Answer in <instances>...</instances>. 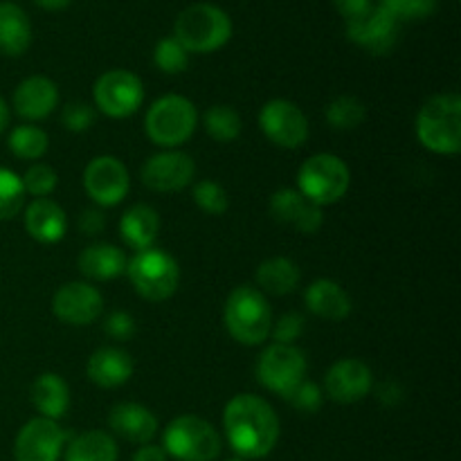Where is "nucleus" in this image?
I'll return each instance as SVG.
<instances>
[{
	"instance_id": "obj_47",
	"label": "nucleus",
	"mask_w": 461,
	"mask_h": 461,
	"mask_svg": "<svg viewBox=\"0 0 461 461\" xmlns=\"http://www.w3.org/2000/svg\"><path fill=\"white\" fill-rule=\"evenodd\" d=\"M228 461H243V459H228Z\"/></svg>"
},
{
	"instance_id": "obj_18",
	"label": "nucleus",
	"mask_w": 461,
	"mask_h": 461,
	"mask_svg": "<svg viewBox=\"0 0 461 461\" xmlns=\"http://www.w3.org/2000/svg\"><path fill=\"white\" fill-rule=\"evenodd\" d=\"M270 214L279 223L293 225L297 232L313 234L322 228V210L306 201L297 189H279L270 198Z\"/></svg>"
},
{
	"instance_id": "obj_41",
	"label": "nucleus",
	"mask_w": 461,
	"mask_h": 461,
	"mask_svg": "<svg viewBox=\"0 0 461 461\" xmlns=\"http://www.w3.org/2000/svg\"><path fill=\"white\" fill-rule=\"evenodd\" d=\"M104 329H106L108 336L115 338V340H126V338H131L135 333V322L129 313H124V311H115L113 315H108Z\"/></svg>"
},
{
	"instance_id": "obj_17",
	"label": "nucleus",
	"mask_w": 461,
	"mask_h": 461,
	"mask_svg": "<svg viewBox=\"0 0 461 461\" xmlns=\"http://www.w3.org/2000/svg\"><path fill=\"white\" fill-rule=\"evenodd\" d=\"M372 369L358 358H345L331 365L324 376V390L338 403L363 401L372 390Z\"/></svg>"
},
{
	"instance_id": "obj_1",
	"label": "nucleus",
	"mask_w": 461,
	"mask_h": 461,
	"mask_svg": "<svg viewBox=\"0 0 461 461\" xmlns=\"http://www.w3.org/2000/svg\"><path fill=\"white\" fill-rule=\"evenodd\" d=\"M223 428L228 444L243 459H261L279 441V419L270 403L252 394H239L225 405Z\"/></svg>"
},
{
	"instance_id": "obj_24",
	"label": "nucleus",
	"mask_w": 461,
	"mask_h": 461,
	"mask_svg": "<svg viewBox=\"0 0 461 461\" xmlns=\"http://www.w3.org/2000/svg\"><path fill=\"white\" fill-rule=\"evenodd\" d=\"M126 255L111 243H93L79 255V270L95 282H108L126 273Z\"/></svg>"
},
{
	"instance_id": "obj_12",
	"label": "nucleus",
	"mask_w": 461,
	"mask_h": 461,
	"mask_svg": "<svg viewBox=\"0 0 461 461\" xmlns=\"http://www.w3.org/2000/svg\"><path fill=\"white\" fill-rule=\"evenodd\" d=\"M84 187L97 205L113 207L124 201L129 194V171L124 162L113 156L93 158L84 171Z\"/></svg>"
},
{
	"instance_id": "obj_46",
	"label": "nucleus",
	"mask_w": 461,
	"mask_h": 461,
	"mask_svg": "<svg viewBox=\"0 0 461 461\" xmlns=\"http://www.w3.org/2000/svg\"><path fill=\"white\" fill-rule=\"evenodd\" d=\"M7 124H9V108L7 104H5V99L0 97V133L7 129Z\"/></svg>"
},
{
	"instance_id": "obj_2",
	"label": "nucleus",
	"mask_w": 461,
	"mask_h": 461,
	"mask_svg": "<svg viewBox=\"0 0 461 461\" xmlns=\"http://www.w3.org/2000/svg\"><path fill=\"white\" fill-rule=\"evenodd\" d=\"M174 36L187 52H214L232 39V18L219 5H189L176 18Z\"/></svg>"
},
{
	"instance_id": "obj_6",
	"label": "nucleus",
	"mask_w": 461,
	"mask_h": 461,
	"mask_svg": "<svg viewBox=\"0 0 461 461\" xmlns=\"http://www.w3.org/2000/svg\"><path fill=\"white\" fill-rule=\"evenodd\" d=\"M126 275L135 293L149 302L169 300L180 282L178 261L153 246L147 250H138L126 261Z\"/></svg>"
},
{
	"instance_id": "obj_28",
	"label": "nucleus",
	"mask_w": 461,
	"mask_h": 461,
	"mask_svg": "<svg viewBox=\"0 0 461 461\" xmlns=\"http://www.w3.org/2000/svg\"><path fill=\"white\" fill-rule=\"evenodd\" d=\"M300 284V268L286 257H273L257 268V286L270 295H288Z\"/></svg>"
},
{
	"instance_id": "obj_9",
	"label": "nucleus",
	"mask_w": 461,
	"mask_h": 461,
	"mask_svg": "<svg viewBox=\"0 0 461 461\" xmlns=\"http://www.w3.org/2000/svg\"><path fill=\"white\" fill-rule=\"evenodd\" d=\"M306 376V358L297 347L293 345H275L266 347L264 354L257 363V381L266 390L286 399Z\"/></svg>"
},
{
	"instance_id": "obj_11",
	"label": "nucleus",
	"mask_w": 461,
	"mask_h": 461,
	"mask_svg": "<svg viewBox=\"0 0 461 461\" xmlns=\"http://www.w3.org/2000/svg\"><path fill=\"white\" fill-rule=\"evenodd\" d=\"M259 126L266 138L282 149H297L309 138V120L297 104L270 99L259 113Z\"/></svg>"
},
{
	"instance_id": "obj_39",
	"label": "nucleus",
	"mask_w": 461,
	"mask_h": 461,
	"mask_svg": "<svg viewBox=\"0 0 461 461\" xmlns=\"http://www.w3.org/2000/svg\"><path fill=\"white\" fill-rule=\"evenodd\" d=\"M288 403L295 410H302V412H318L320 405H322V392H320L318 385L309 381H302L291 394L286 396Z\"/></svg>"
},
{
	"instance_id": "obj_25",
	"label": "nucleus",
	"mask_w": 461,
	"mask_h": 461,
	"mask_svg": "<svg viewBox=\"0 0 461 461\" xmlns=\"http://www.w3.org/2000/svg\"><path fill=\"white\" fill-rule=\"evenodd\" d=\"M32 43V23L14 3H0V54L21 57Z\"/></svg>"
},
{
	"instance_id": "obj_27",
	"label": "nucleus",
	"mask_w": 461,
	"mask_h": 461,
	"mask_svg": "<svg viewBox=\"0 0 461 461\" xmlns=\"http://www.w3.org/2000/svg\"><path fill=\"white\" fill-rule=\"evenodd\" d=\"M160 230V216L149 205H133L120 219V234L133 250H147L153 246Z\"/></svg>"
},
{
	"instance_id": "obj_8",
	"label": "nucleus",
	"mask_w": 461,
	"mask_h": 461,
	"mask_svg": "<svg viewBox=\"0 0 461 461\" xmlns=\"http://www.w3.org/2000/svg\"><path fill=\"white\" fill-rule=\"evenodd\" d=\"M162 439L165 453L178 461H214L223 448L216 428L192 414L174 419Z\"/></svg>"
},
{
	"instance_id": "obj_14",
	"label": "nucleus",
	"mask_w": 461,
	"mask_h": 461,
	"mask_svg": "<svg viewBox=\"0 0 461 461\" xmlns=\"http://www.w3.org/2000/svg\"><path fill=\"white\" fill-rule=\"evenodd\" d=\"M66 435L52 419H32L21 428L14 444L16 461H59Z\"/></svg>"
},
{
	"instance_id": "obj_36",
	"label": "nucleus",
	"mask_w": 461,
	"mask_h": 461,
	"mask_svg": "<svg viewBox=\"0 0 461 461\" xmlns=\"http://www.w3.org/2000/svg\"><path fill=\"white\" fill-rule=\"evenodd\" d=\"M23 189L25 194L34 198H48L50 194L57 189V174L50 165H43V162H36L30 169L23 174Z\"/></svg>"
},
{
	"instance_id": "obj_29",
	"label": "nucleus",
	"mask_w": 461,
	"mask_h": 461,
	"mask_svg": "<svg viewBox=\"0 0 461 461\" xmlns=\"http://www.w3.org/2000/svg\"><path fill=\"white\" fill-rule=\"evenodd\" d=\"M66 461H117V444L102 430L84 432L68 446Z\"/></svg>"
},
{
	"instance_id": "obj_35",
	"label": "nucleus",
	"mask_w": 461,
	"mask_h": 461,
	"mask_svg": "<svg viewBox=\"0 0 461 461\" xmlns=\"http://www.w3.org/2000/svg\"><path fill=\"white\" fill-rule=\"evenodd\" d=\"M383 9L396 21H419L435 14L439 0H381Z\"/></svg>"
},
{
	"instance_id": "obj_22",
	"label": "nucleus",
	"mask_w": 461,
	"mask_h": 461,
	"mask_svg": "<svg viewBox=\"0 0 461 461\" xmlns=\"http://www.w3.org/2000/svg\"><path fill=\"white\" fill-rule=\"evenodd\" d=\"M66 212L50 198H36L25 210V230L39 243H57L66 237Z\"/></svg>"
},
{
	"instance_id": "obj_10",
	"label": "nucleus",
	"mask_w": 461,
	"mask_h": 461,
	"mask_svg": "<svg viewBox=\"0 0 461 461\" xmlns=\"http://www.w3.org/2000/svg\"><path fill=\"white\" fill-rule=\"evenodd\" d=\"M95 106L108 117H129L142 106L144 86L129 70H108L95 81Z\"/></svg>"
},
{
	"instance_id": "obj_5",
	"label": "nucleus",
	"mask_w": 461,
	"mask_h": 461,
	"mask_svg": "<svg viewBox=\"0 0 461 461\" xmlns=\"http://www.w3.org/2000/svg\"><path fill=\"white\" fill-rule=\"evenodd\" d=\"M198 126L196 106L183 95H165L151 104L144 129L149 140L162 149L183 147Z\"/></svg>"
},
{
	"instance_id": "obj_23",
	"label": "nucleus",
	"mask_w": 461,
	"mask_h": 461,
	"mask_svg": "<svg viewBox=\"0 0 461 461\" xmlns=\"http://www.w3.org/2000/svg\"><path fill=\"white\" fill-rule=\"evenodd\" d=\"M304 302L311 313L322 320H331V322H340V320L349 318L351 313L349 295L333 279H315L306 288Z\"/></svg>"
},
{
	"instance_id": "obj_15",
	"label": "nucleus",
	"mask_w": 461,
	"mask_h": 461,
	"mask_svg": "<svg viewBox=\"0 0 461 461\" xmlns=\"http://www.w3.org/2000/svg\"><path fill=\"white\" fill-rule=\"evenodd\" d=\"M194 174H196V165L187 153L167 149V151L156 153L144 162L142 183L153 192L171 194L187 187Z\"/></svg>"
},
{
	"instance_id": "obj_33",
	"label": "nucleus",
	"mask_w": 461,
	"mask_h": 461,
	"mask_svg": "<svg viewBox=\"0 0 461 461\" xmlns=\"http://www.w3.org/2000/svg\"><path fill=\"white\" fill-rule=\"evenodd\" d=\"M23 203H25V189L21 176L0 167V221L14 219L23 210Z\"/></svg>"
},
{
	"instance_id": "obj_20",
	"label": "nucleus",
	"mask_w": 461,
	"mask_h": 461,
	"mask_svg": "<svg viewBox=\"0 0 461 461\" xmlns=\"http://www.w3.org/2000/svg\"><path fill=\"white\" fill-rule=\"evenodd\" d=\"M108 426L113 432L124 437L131 444H151L158 435V419L149 408L140 403H120L108 414Z\"/></svg>"
},
{
	"instance_id": "obj_21",
	"label": "nucleus",
	"mask_w": 461,
	"mask_h": 461,
	"mask_svg": "<svg viewBox=\"0 0 461 461\" xmlns=\"http://www.w3.org/2000/svg\"><path fill=\"white\" fill-rule=\"evenodd\" d=\"M133 358L124 349H117V347L97 349L88 360V378L97 387H104V390L124 385L133 376Z\"/></svg>"
},
{
	"instance_id": "obj_19",
	"label": "nucleus",
	"mask_w": 461,
	"mask_h": 461,
	"mask_svg": "<svg viewBox=\"0 0 461 461\" xmlns=\"http://www.w3.org/2000/svg\"><path fill=\"white\" fill-rule=\"evenodd\" d=\"M59 88L48 77H27L14 90V108L23 120H43L57 108Z\"/></svg>"
},
{
	"instance_id": "obj_16",
	"label": "nucleus",
	"mask_w": 461,
	"mask_h": 461,
	"mask_svg": "<svg viewBox=\"0 0 461 461\" xmlns=\"http://www.w3.org/2000/svg\"><path fill=\"white\" fill-rule=\"evenodd\" d=\"M52 311L61 322L70 324V327H86L102 315L104 297L90 284L70 282L57 291L52 300Z\"/></svg>"
},
{
	"instance_id": "obj_7",
	"label": "nucleus",
	"mask_w": 461,
	"mask_h": 461,
	"mask_svg": "<svg viewBox=\"0 0 461 461\" xmlns=\"http://www.w3.org/2000/svg\"><path fill=\"white\" fill-rule=\"evenodd\" d=\"M351 185L349 167L331 153H318L304 160L297 171V192L313 205H333Z\"/></svg>"
},
{
	"instance_id": "obj_31",
	"label": "nucleus",
	"mask_w": 461,
	"mask_h": 461,
	"mask_svg": "<svg viewBox=\"0 0 461 461\" xmlns=\"http://www.w3.org/2000/svg\"><path fill=\"white\" fill-rule=\"evenodd\" d=\"M203 124H205L207 135L221 144L234 142L241 135V115L232 106H225V104L212 106L203 115Z\"/></svg>"
},
{
	"instance_id": "obj_43",
	"label": "nucleus",
	"mask_w": 461,
	"mask_h": 461,
	"mask_svg": "<svg viewBox=\"0 0 461 461\" xmlns=\"http://www.w3.org/2000/svg\"><path fill=\"white\" fill-rule=\"evenodd\" d=\"M104 225H106V221H104V214L99 210H86L81 212L79 216V230L84 234H88V237H95V234H99L104 230Z\"/></svg>"
},
{
	"instance_id": "obj_30",
	"label": "nucleus",
	"mask_w": 461,
	"mask_h": 461,
	"mask_svg": "<svg viewBox=\"0 0 461 461\" xmlns=\"http://www.w3.org/2000/svg\"><path fill=\"white\" fill-rule=\"evenodd\" d=\"M9 151L21 160H41L50 147V138L43 129L34 124H23L9 133Z\"/></svg>"
},
{
	"instance_id": "obj_4",
	"label": "nucleus",
	"mask_w": 461,
	"mask_h": 461,
	"mask_svg": "<svg viewBox=\"0 0 461 461\" xmlns=\"http://www.w3.org/2000/svg\"><path fill=\"white\" fill-rule=\"evenodd\" d=\"M223 320L228 333L239 345L255 347L270 336L273 311L259 288L239 286L225 302Z\"/></svg>"
},
{
	"instance_id": "obj_44",
	"label": "nucleus",
	"mask_w": 461,
	"mask_h": 461,
	"mask_svg": "<svg viewBox=\"0 0 461 461\" xmlns=\"http://www.w3.org/2000/svg\"><path fill=\"white\" fill-rule=\"evenodd\" d=\"M169 455L165 453V448L153 444H144L138 453L133 455V461H167Z\"/></svg>"
},
{
	"instance_id": "obj_13",
	"label": "nucleus",
	"mask_w": 461,
	"mask_h": 461,
	"mask_svg": "<svg viewBox=\"0 0 461 461\" xmlns=\"http://www.w3.org/2000/svg\"><path fill=\"white\" fill-rule=\"evenodd\" d=\"M401 25L381 5H372L367 14L347 21V39L372 54H387L399 41Z\"/></svg>"
},
{
	"instance_id": "obj_37",
	"label": "nucleus",
	"mask_w": 461,
	"mask_h": 461,
	"mask_svg": "<svg viewBox=\"0 0 461 461\" xmlns=\"http://www.w3.org/2000/svg\"><path fill=\"white\" fill-rule=\"evenodd\" d=\"M194 201H196V205L203 212L212 216H221L230 205L228 192L219 183H214V180H201L194 187Z\"/></svg>"
},
{
	"instance_id": "obj_34",
	"label": "nucleus",
	"mask_w": 461,
	"mask_h": 461,
	"mask_svg": "<svg viewBox=\"0 0 461 461\" xmlns=\"http://www.w3.org/2000/svg\"><path fill=\"white\" fill-rule=\"evenodd\" d=\"M153 61L160 68L165 75H178L187 68L189 63V52L178 43L176 36H167L153 50Z\"/></svg>"
},
{
	"instance_id": "obj_40",
	"label": "nucleus",
	"mask_w": 461,
	"mask_h": 461,
	"mask_svg": "<svg viewBox=\"0 0 461 461\" xmlns=\"http://www.w3.org/2000/svg\"><path fill=\"white\" fill-rule=\"evenodd\" d=\"M302 331H304V318H302L300 313L282 315V318H279L277 322H273V327H270V336H273V340L279 342V345H291L293 340H297V338L302 336Z\"/></svg>"
},
{
	"instance_id": "obj_3",
	"label": "nucleus",
	"mask_w": 461,
	"mask_h": 461,
	"mask_svg": "<svg viewBox=\"0 0 461 461\" xmlns=\"http://www.w3.org/2000/svg\"><path fill=\"white\" fill-rule=\"evenodd\" d=\"M419 142L432 153L453 156L461 149V97L455 93L435 95L417 115Z\"/></svg>"
},
{
	"instance_id": "obj_32",
	"label": "nucleus",
	"mask_w": 461,
	"mask_h": 461,
	"mask_svg": "<svg viewBox=\"0 0 461 461\" xmlns=\"http://www.w3.org/2000/svg\"><path fill=\"white\" fill-rule=\"evenodd\" d=\"M365 117H367V108L358 97H351V95L336 97L327 106V122L333 129L351 131L363 124Z\"/></svg>"
},
{
	"instance_id": "obj_42",
	"label": "nucleus",
	"mask_w": 461,
	"mask_h": 461,
	"mask_svg": "<svg viewBox=\"0 0 461 461\" xmlns=\"http://www.w3.org/2000/svg\"><path fill=\"white\" fill-rule=\"evenodd\" d=\"M333 7L345 16V21H354L372 9V0H333Z\"/></svg>"
},
{
	"instance_id": "obj_26",
	"label": "nucleus",
	"mask_w": 461,
	"mask_h": 461,
	"mask_svg": "<svg viewBox=\"0 0 461 461\" xmlns=\"http://www.w3.org/2000/svg\"><path fill=\"white\" fill-rule=\"evenodd\" d=\"M32 403L43 419H61L70 408V390L59 374H41L32 385Z\"/></svg>"
},
{
	"instance_id": "obj_45",
	"label": "nucleus",
	"mask_w": 461,
	"mask_h": 461,
	"mask_svg": "<svg viewBox=\"0 0 461 461\" xmlns=\"http://www.w3.org/2000/svg\"><path fill=\"white\" fill-rule=\"evenodd\" d=\"M41 9H48V12H61V9L70 7L75 0H34Z\"/></svg>"
},
{
	"instance_id": "obj_38",
	"label": "nucleus",
	"mask_w": 461,
	"mask_h": 461,
	"mask_svg": "<svg viewBox=\"0 0 461 461\" xmlns=\"http://www.w3.org/2000/svg\"><path fill=\"white\" fill-rule=\"evenodd\" d=\"M95 120H97V113L86 102L66 104L61 113V124L68 131H72V133H84V131H88L95 124Z\"/></svg>"
}]
</instances>
